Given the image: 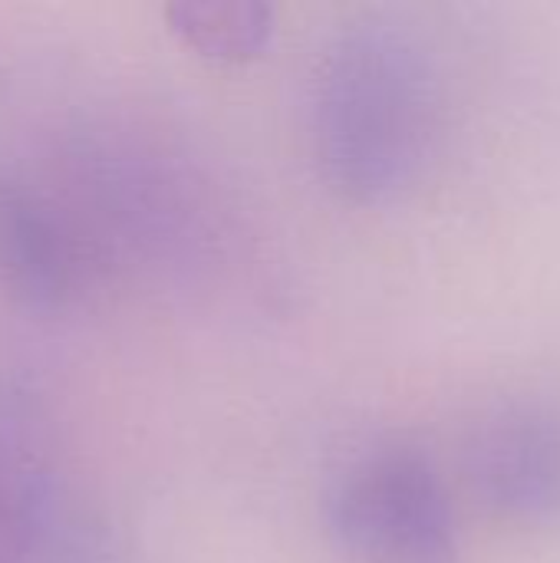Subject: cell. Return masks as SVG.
I'll list each match as a JSON object with an SVG mask.
<instances>
[{
  "label": "cell",
  "instance_id": "obj_2",
  "mask_svg": "<svg viewBox=\"0 0 560 563\" xmlns=\"http://www.w3.org/2000/svg\"><path fill=\"white\" fill-rule=\"evenodd\" d=\"M327 531L347 563H459V525L429 452L389 442L353 459L327 492Z\"/></svg>",
  "mask_w": 560,
  "mask_h": 563
},
{
  "label": "cell",
  "instance_id": "obj_5",
  "mask_svg": "<svg viewBox=\"0 0 560 563\" xmlns=\"http://www.w3.org/2000/svg\"><path fill=\"white\" fill-rule=\"evenodd\" d=\"M165 20L191 53L221 66L257 63L277 33V10L261 0H178Z\"/></svg>",
  "mask_w": 560,
  "mask_h": 563
},
{
  "label": "cell",
  "instance_id": "obj_1",
  "mask_svg": "<svg viewBox=\"0 0 560 563\" xmlns=\"http://www.w3.org/2000/svg\"><path fill=\"white\" fill-rule=\"evenodd\" d=\"M442 135V86L426 46L403 26L363 20L323 53L310 102L320 181L356 208L403 201Z\"/></svg>",
  "mask_w": 560,
  "mask_h": 563
},
{
  "label": "cell",
  "instance_id": "obj_6",
  "mask_svg": "<svg viewBox=\"0 0 560 563\" xmlns=\"http://www.w3.org/2000/svg\"><path fill=\"white\" fill-rule=\"evenodd\" d=\"M17 551H20V515L10 488L0 482V563L17 561Z\"/></svg>",
  "mask_w": 560,
  "mask_h": 563
},
{
  "label": "cell",
  "instance_id": "obj_4",
  "mask_svg": "<svg viewBox=\"0 0 560 563\" xmlns=\"http://www.w3.org/2000/svg\"><path fill=\"white\" fill-rule=\"evenodd\" d=\"M79 254L66 228L26 191L0 181V277L26 300H63Z\"/></svg>",
  "mask_w": 560,
  "mask_h": 563
},
{
  "label": "cell",
  "instance_id": "obj_3",
  "mask_svg": "<svg viewBox=\"0 0 560 563\" xmlns=\"http://www.w3.org/2000/svg\"><path fill=\"white\" fill-rule=\"evenodd\" d=\"M472 501L495 521L541 528L560 521V409L508 402L485 412L462 449Z\"/></svg>",
  "mask_w": 560,
  "mask_h": 563
}]
</instances>
